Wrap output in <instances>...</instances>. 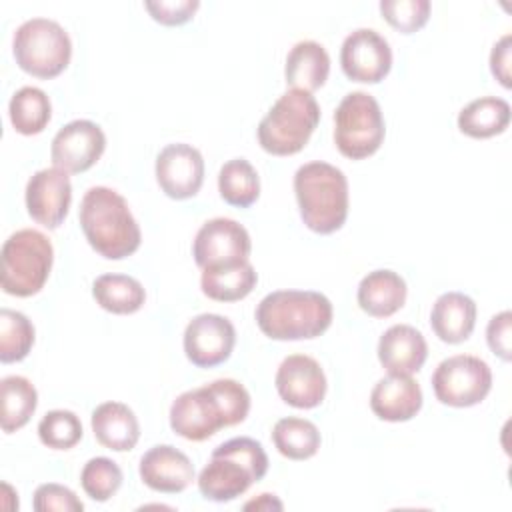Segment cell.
<instances>
[{
	"label": "cell",
	"instance_id": "8fae6325",
	"mask_svg": "<svg viewBox=\"0 0 512 512\" xmlns=\"http://www.w3.org/2000/svg\"><path fill=\"white\" fill-rule=\"evenodd\" d=\"M170 428L192 442H202L226 426L222 404L210 384L182 392L170 406Z\"/></svg>",
	"mask_w": 512,
	"mask_h": 512
},
{
	"label": "cell",
	"instance_id": "ffe728a7",
	"mask_svg": "<svg viewBox=\"0 0 512 512\" xmlns=\"http://www.w3.org/2000/svg\"><path fill=\"white\" fill-rule=\"evenodd\" d=\"M372 412L386 422L412 420L422 408V388L412 376L388 374L370 392Z\"/></svg>",
	"mask_w": 512,
	"mask_h": 512
},
{
	"label": "cell",
	"instance_id": "cb8c5ba5",
	"mask_svg": "<svg viewBox=\"0 0 512 512\" xmlns=\"http://www.w3.org/2000/svg\"><path fill=\"white\" fill-rule=\"evenodd\" d=\"M330 74V56L320 42L300 40L286 56L284 78L294 90L314 92L322 88Z\"/></svg>",
	"mask_w": 512,
	"mask_h": 512
},
{
	"label": "cell",
	"instance_id": "1f68e13d",
	"mask_svg": "<svg viewBox=\"0 0 512 512\" xmlns=\"http://www.w3.org/2000/svg\"><path fill=\"white\" fill-rule=\"evenodd\" d=\"M34 346V326L26 314L10 308L0 310V362H20Z\"/></svg>",
	"mask_w": 512,
	"mask_h": 512
},
{
	"label": "cell",
	"instance_id": "7402d4cb",
	"mask_svg": "<svg viewBox=\"0 0 512 512\" xmlns=\"http://www.w3.org/2000/svg\"><path fill=\"white\" fill-rule=\"evenodd\" d=\"M94 438L108 450L128 452L138 444L140 424L132 408L122 402H102L94 408L92 418Z\"/></svg>",
	"mask_w": 512,
	"mask_h": 512
},
{
	"label": "cell",
	"instance_id": "8d00e7d4",
	"mask_svg": "<svg viewBox=\"0 0 512 512\" xmlns=\"http://www.w3.org/2000/svg\"><path fill=\"white\" fill-rule=\"evenodd\" d=\"M144 8L150 16L164 26H180L192 20L196 10L200 8L198 0H152L144 2Z\"/></svg>",
	"mask_w": 512,
	"mask_h": 512
},
{
	"label": "cell",
	"instance_id": "e0dca14e",
	"mask_svg": "<svg viewBox=\"0 0 512 512\" xmlns=\"http://www.w3.org/2000/svg\"><path fill=\"white\" fill-rule=\"evenodd\" d=\"M278 396L292 408L310 410L322 404L326 396V374L322 366L306 354L286 356L274 378Z\"/></svg>",
	"mask_w": 512,
	"mask_h": 512
},
{
	"label": "cell",
	"instance_id": "d4e9b609",
	"mask_svg": "<svg viewBox=\"0 0 512 512\" xmlns=\"http://www.w3.org/2000/svg\"><path fill=\"white\" fill-rule=\"evenodd\" d=\"M510 124V104L498 96H482L466 104L458 112V128L462 134L486 140L502 134Z\"/></svg>",
	"mask_w": 512,
	"mask_h": 512
},
{
	"label": "cell",
	"instance_id": "ba28073f",
	"mask_svg": "<svg viewBox=\"0 0 512 512\" xmlns=\"http://www.w3.org/2000/svg\"><path fill=\"white\" fill-rule=\"evenodd\" d=\"M386 124L378 100L362 90L346 94L334 112V144L350 160H364L378 152Z\"/></svg>",
	"mask_w": 512,
	"mask_h": 512
},
{
	"label": "cell",
	"instance_id": "9a60e30c",
	"mask_svg": "<svg viewBox=\"0 0 512 512\" xmlns=\"http://www.w3.org/2000/svg\"><path fill=\"white\" fill-rule=\"evenodd\" d=\"M26 210L34 222L56 230L68 216L72 184L68 172L52 166L34 172L26 184Z\"/></svg>",
	"mask_w": 512,
	"mask_h": 512
},
{
	"label": "cell",
	"instance_id": "ac0fdd59",
	"mask_svg": "<svg viewBox=\"0 0 512 512\" xmlns=\"http://www.w3.org/2000/svg\"><path fill=\"white\" fill-rule=\"evenodd\" d=\"M138 472L150 490L164 494H178L186 490L196 474L192 460L170 444H158L144 452Z\"/></svg>",
	"mask_w": 512,
	"mask_h": 512
},
{
	"label": "cell",
	"instance_id": "7a4b0ae2",
	"mask_svg": "<svg viewBox=\"0 0 512 512\" xmlns=\"http://www.w3.org/2000/svg\"><path fill=\"white\" fill-rule=\"evenodd\" d=\"M332 316V302L316 290H276L256 308V324L272 340L318 338L330 328Z\"/></svg>",
	"mask_w": 512,
	"mask_h": 512
},
{
	"label": "cell",
	"instance_id": "d6986e66",
	"mask_svg": "<svg viewBox=\"0 0 512 512\" xmlns=\"http://www.w3.org/2000/svg\"><path fill=\"white\" fill-rule=\"evenodd\" d=\"M428 358V344L410 324L390 326L378 340V360L388 374H416Z\"/></svg>",
	"mask_w": 512,
	"mask_h": 512
},
{
	"label": "cell",
	"instance_id": "83f0119b",
	"mask_svg": "<svg viewBox=\"0 0 512 512\" xmlns=\"http://www.w3.org/2000/svg\"><path fill=\"white\" fill-rule=\"evenodd\" d=\"M0 398H2L0 426L6 434L26 426L38 406V392L34 384L28 378L16 376V374L2 378Z\"/></svg>",
	"mask_w": 512,
	"mask_h": 512
},
{
	"label": "cell",
	"instance_id": "e575fe53",
	"mask_svg": "<svg viewBox=\"0 0 512 512\" xmlns=\"http://www.w3.org/2000/svg\"><path fill=\"white\" fill-rule=\"evenodd\" d=\"M380 14L398 32L412 34L426 26L430 18V2L428 0H382Z\"/></svg>",
	"mask_w": 512,
	"mask_h": 512
},
{
	"label": "cell",
	"instance_id": "d6a6232c",
	"mask_svg": "<svg viewBox=\"0 0 512 512\" xmlns=\"http://www.w3.org/2000/svg\"><path fill=\"white\" fill-rule=\"evenodd\" d=\"M122 480L120 466L106 456L90 458L80 472L82 490L96 502L110 500L120 490Z\"/></svg>",
	"mask_w": 512,
	"mask_h": 512
},
{
	"label": "cell",
	"instance_id": "4dcf8cb0",
	"mask_svg": "<svg viewBox=\"0 0 512 512\" xmlns=\"http://www.w3.org/2000/svg\"><path fill=\"white\" fill-rule=\"evenodd\" d=\"M218 192L230 206H252L260 196V178L256 168L246 158L228 160L218 172Z\"/></svg>",
	"mask_w": 512,
	"mask_h": 512
},
{
	"label": "cell",
	"instance_id": "9c48e42d",
	"mask_svg": "<svg viewBox=\"0 0 512 512\" xmlns=\"http://www.w3.org/2000/svg\"><path fill=\"white\" fill-rule=\"evenodd\" d=\"M492 388L490 366L472 354H456L442 360L432 374V390L438 402L452 408L480 404Z\"/></svg>",
	"mask_w": 512,
	"mask_h": 512
},
{
	"label": "cell",
	"instance_id": "f35d334b",
	"mask_svg": "<svg viewBox=\"0 0 512 512\" xmlns=\"http://www.w3.org/2000/svg\"><path fill=\"white\" fill-rule=\"evenodd\" d=\"M510 54H512V36L504 34L490 52V72L492 76L504 86L510 88L512 86V78H510Z\"/></svg>",
	"mask_w": 512,
	"mask_h": 512
},
{
	"label": "cell",
	"instance_id": "f546056e",
	"mask_svg": "<svg viewBox=\"0 0 512 512\" xmlns=\"http://www.w3.org/2000/svg\"><path fill=\"white\" fill-rule=\"evenodd\" d=\"M8 114L16 132L34 136L48 126L52 118V104L44 90L36 86H22L12 94Z\"/></svg>",
	"mask_w": 512,
	"mask_h": 512
},
{
	"label": "cell",
	"instance_id": "74e56055",
	"mask_svg": "<svg viewBox=\"0 0 512 512\" xmlns=\"http://www.w3.org/2000/svg\"><path fill=\"white\" fill-rule=\"evenodd\" d=\"M486 342L488 348L504 362L512 358V314L510 310H502L494 314L486 326Z\"/></svg>",
	"mask_w": 512,
	"mask_h": 512
},
{
	"label": "cell",
	"instance_id": "5bb4252c",
	"mask_svg": "<svg viewBox=\"0 0 512 512\" xmlns=\"http://www.w3.org/2000/svg\"><path fill=\"white\" fill-rule=\"evenodd\" d=\"M236 344L234 324L220 314H198L184 330V354L198 368L226 362Z\"/></svg>",
	"mask_w": 512,
	"mask_h": 512
},
{
	"label": "cell",
	"instance_id": "603a6c76",
	"mask_svg": "<svg viewBox=\"0 0 512 512\" xmlns=\"http://www.w3.org/2000/svg\"><path fill=\"white\" fill-rule=\"evenodd\" d=\"M404 278L388 268L368 272L358 284V306L374 318H388L396 314L406 302Z\"/></svg>",
	"mask_w": 512,
	"mask_h": 512
},
{
	"label": "cell",
	"instance_id": "5b68a950",
	"mask_svg": "<svg viewBox=\"0 0 512 512\" xmlns=\"http://www.w3.org/2000/svg\"><path fill=\"white\" fill-rule=\"evenodd\" d=\"M320 122V106L310 92H284L258 124V144L272 156L298 154Z\"/></svg>",
	"mask_w": 512,
	"mask_h": 512
},
{
	"label": "cell",
	"instance_id": "836d02e7",
	"mask_svg": "<svg viewBox=\"0 0 512 512\" xmlns=\"http://www.w3.org/2000/svg\"><path fill=\"white\" fill-rule=\"evenodd\" d=\"M38 438L52 450H70L82 440V422L72 410H50L38 422Z\"/></svg>",
	"mask_w": 512,
	"mask_h": 512
},
{
	"label": "cell",
	"instance_id": "44dd1931",
	"mask_svg": "<svg viewBox=\"0 0 512 512\" xmlns=\"http://www.w3.org/2000/svg\"><path fill=\"white\" fill-rule=\"evenodd\" d=\"M476 302L464 292H444L430 312L432 332L446 344H460L470 338L476 326Z\"/></svg>",
	"mask_w": 512,
	"mask_h": 512
},
{
	"label": "cell",
	"instance_id": "52a82bcc",
	"mask_svg": "<svg viewBox=\"0 0 512 512\" xmlns=\"http://www.w3.org/2000/svg\"><path fill=\"white\" fill-rule=\"evenodd\" d=\"M12 52L20 70L30 76L50 80L68 68L72 58V40L56 20L30 18L16 28Z\"/></svg>",
	"mask_w": 512,
	"mask_h": 512
},
{
	"label": "cell",
	"instance_id": "484cf974",
	"mask_svg": "<svg viewBox=\"0 0 512 512\" xmlns=\"http://www.w3.org/2000/svg\"><path fill=\"white\" fill-rule=\"evenodd\" d=\"M258 282L254 266L248 262L222 266V268H204L200 278L202 292L216 302H238L246 298Z\"/></svg>",
	"mask_w": 512,
	"mask_h": 512
},
{
	"label": "cell",
	"instance_id": "4fadbf2b",
	"mask_svg": "<svg viewBox=\"0 0 512 512\" xmlns=\"http://www.w3.org/2000/svg\"><path fill=\"white\" fill-rule=\"evenodd\" d=\"M106 148L102 128L92 120H72L64 124L50 144L52 164L68 174L90 170Z\"/></svg>",
	"mask_w": 512,
	"mask_h": 512
},
{
	"label": "cell",
	"instance_id": "30bf717a",
	"mask_svg": "<svg viewBox=\"0 0 512 512\" xmlns=\"http://www.w3.org/2000/svg\"><path fill=\"white\" fill-rule=\"evenodd\" d=\"M252 240L248 230L232 218H212L194 236L192 256L204 268H222L248 262Z\"/></svg>",
	"mask_w": 512,
	"mask_h": 512
},
{
	"label": "cell",
	"instance_id": "4316f807",
	"mask_svg": "<svg viewBox=\"0 0 512 512\" xmlns=\"http://www.w3.org/2000/svg\"><path fill=\"white\" fill-rule=\"evenodd\" d=\"M96 304L112 314H134L146 302V290L140 280L128 274H100L92 282Z\"/></svg>",
	"mask_w": 512,
	"mask_h": 512
},
{
	"label": "cell",
	"instance_id": "7c38bea8",
	"mask_svg": "<svg viewBox=\"0 0 512 512\" xmlns=\"http://www.w3.org/2000/svg\"><path fill=\"white\" fill-rule=\"evenodd\" d=\"M340 66L342 72L354 82L378 84L392 68V48L376 30L358 28L342 42Z\"/></svg>",
	"mask_w": 512,
	"mask_h": 512
},
{
	"label": "cell",
	"instance_id": "3957f363",
	"mask_svg": "<svg viewBox=\"0 0 512 512\" xmlns=\"http://www.w3.org/2000/svg\"><path fill=\"white\" fill-rule=\"evenodd\" d=\"M268 472V456L262 444L238 436L214 448L210 462L198 474V490L206 500L230 502L242 496Z\"/></svg>",
	"mask_w": 512,
	"mask_h": 512
},
{
	"label": "cell",
	"instance_id": "f1b7e54d",
	"mask_svg": "<svg viewBox=\"0 0 512 512\" xmlns=\"http://www.w3.org/2000/svg\"><path fill=\"white\" fill-rule=\"evenodd\" d=\"M272 442L276 450L288 460H308L320 448V430L306 418H280L272 428Z\"/></svg>",
	"mask_w": 512,
	"mask_h": 512
},
{
	"label": "cell",
	"instance_id": "8992f818",
	"mask_svg": "<svg viewBox=\"0 0 512 512\" xmlns=\"http://www.w3.org/2000/svg\"><path fill=\"white\" fill-rule=\"evenodd\" d=\"M2 290L10 296L28 298L38 294L52 270L54 248L48 236L34 228H22L8 236L0 252Z\"/></svg>",
	"mask_w": 512,
	"mask_h": 512
},
{
	"label": "cell",
	"instance_id": "6da1fadb",
	"mask_svg": "<svg viewBox=\"0 0 512 512\" xmlns=\"http://www.w3.org/2000/svg\"><path fill=\"white\" fill-rule=\"evenodd\" d=\"M78 218L88 244L106 260L128 258L140 248L142 232L128 202L108 186L86 190Z\"/></svg>",
	"mask_w": 512,
	"mask_h": 512
},
{
	"label": "cell",
	"instance_id": "277c9868",
	"mask_svg": "<svg viewBox=\"0 0 512 512\" xmlns=\"http://www.w3.org/2000/svg\"><path fill=\"white\" fill-rule=\"evenodd\" d=\"M294 194L302 222L316 234L340 230L348 218V180L328 162L302 164L294 174Z\"/></svg>",
	"mask_w": 512,
	"mask_h": 512
},
{
	"label": "cell",
	"instance_id": "ab89813d",
	"mask_svg": "<svg viewBox=\"0 0 512 512\" xmlns=\"http://www.w3.org/2000/svg\"><path fill=\"white\" fill-rule=\"evenodd\" d=\"M282 508H284L282 502L274 494H268V492H264L258 498L244 504V510H282Z\"/></svg>",
	"mask_w": 512,
	"mask_h": 512
},
{
	"label": "cell",
	"instance_id": "d590c367",
	"mask_svg": "<svg viewBox=\"0 0 512 512\" xmlns=\"http://www.w3.org/2000/svg\"><path fill=\"white\" fill-rule=\"evenodd\" d=\"M32 506L36 512H82V500L68 488L56 482L40 484L34 492Z\"/></svg>",
	"mask_w": 512,
	"mask_h": 512
},
{
	"label": "cell",
	"instance_id": "2e32d148",
	"mask_svg": "<svg viewBox=\"0 0 512 512\" xmlns=\"http://www.w3.org/2000/svg\"><path fill=\"white\" fill-rule=\"evenodd\" d=\"M156 180L160 190L172 200H186L200 192L204 182V158L198 148L176 142L156 156Z\"/></svg>",
	"mask_w": 512,
	"mask_h": 512
}]
</instances>
